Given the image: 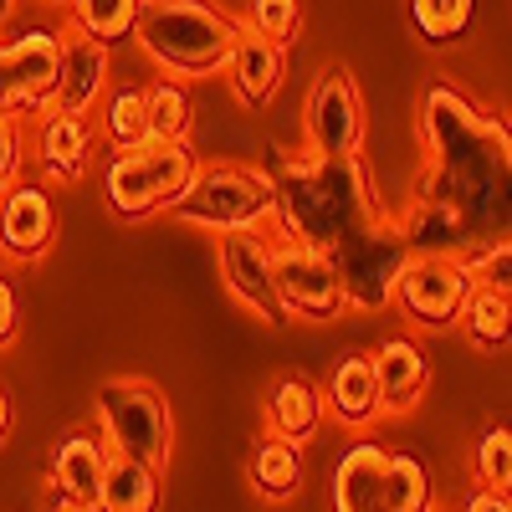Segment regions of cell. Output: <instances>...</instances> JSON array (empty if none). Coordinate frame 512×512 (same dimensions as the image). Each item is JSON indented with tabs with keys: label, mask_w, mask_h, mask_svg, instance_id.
<instances>
[{
	"label": "cell",
	"mask_w": 512,
	"mask_h": 512,
	"mask_svg": "<svg viewBox=\"0 0 512 512\" xmlns=\"http://www.w3.org/2000/svg\"><path fill=\"white\" fill-rule=\"evenodd\" d=\"M461 323H466V333H472V344L502 349L507 333H512V303H507V292L472 287V297H466V308H461Z\"/></svg>",
	"instance_id": "27"
},
{
	"label": "cell",
	"mask_w": 512,
	"mask_h": 512,
	"mask_svg": "<svg viewBox=\"0 0 512 512\" xmlns=\"http://www.w3.org/2000/svg\"><path fill=\"white\" fill-rule=\"evenodd\" d=\"M272 287H277V303H282L287 318L328 323L338 313H349L333 262L323 251H313V246H297V241L272 246Z\"/></svg>",
	"instance_id": "10"
},
{
	"label": "cell",
	"mask_w": 512,
	"mask_h": 512,
	"mask_svg": "<svg viewBox=\"0 0 512 512\" xmlns=\"http://www.w3.org/2000/svg\"><path fill=\"white\" fill-rule=\"evenodd\" d=\"M98 507L103 512H159V472L144 461L108 456L103 482H98Z\"/></svg>",
	"instance_id": "22"
},
{
	"label": "cell",
	"mask_w": 512,
	"mask_h": 512,
	"mask_svg": "<svg viewBox=\"0 0 512 512\" xmlns=\"http://www.w3.org/2000/svg\"><path fill=\"white\" fill-rule=\"evenodd\" d=\"M67 6H72V21H77L82 36L113 47V41H123L128 31H134L144 0H67Z\"/></svg>",
	"instance_id": "26"
},
{
	"label": "cell",
	"mask_w": 512,
	"mask_h": 512,
	"mask_svg": "<svg viewBox=\"0 0 512 512\" xmlns=\"http://www.w3.org/2000/svg\"><path fill=\"white\" fill-rule=\"evenodd\" d=\"M52 6H67V0H52Z\"/></svg>",
	"instance_id": "38"
},
{
	"label": "cell",
	"mask_w": 512,
	"mask_h": 512,
	"mask_svg": "<svg viewBox=\"0 0 512 512\" xmlns=\"http://www.w3.org/2000/svg\"><path fill=\"white\" fill-rule=\"evenodd\" d=\"M364 144V98L344 62L318 72L303 108V149L313 154H359Z\"/></svg>",
	"instance_id": "9"
},
{
	"label": "cell",
	"mask_w": 512,
	"mask_h": 512,
	"mask_svg": "<svg viewBox=\"0 0 512 512\" xmlns=\"http://www.w3.org/2000/svg\"><path fill=\"white\" fill-rule=\"evenodd\" d=\"M431 507V472L415 456H384V512H425Z\"/></svg>",
	"instance_id": "28"
},
{
	"label": "cell",
	"mask_w": 512,
	"mask_h": 512,
	"mask_svg": "<svg viewBox=\"0 0 512 512\" xmlns=\"http://www.w3.org/2000/svg\"><path fill=\"white\" fill-rule=\"evenodd\" d=\"M169 210L175 221L205 231H256L272 216V185L262 169L246 164H195L190 185Z\"/></svg>",
	"instance_id": "6"
},
{
	"label": "cell",
	"mask_w": 512,
	"mask_h": 512,
	"mask_svg": "<svg viewBox=\"0 0 512 512\" xmlns=\"http://www.w3.org/2000/svg\"><path fill=\"white\" fill-rule=\"evenodd\" d=\"M384 456L374 441H359L333 466V512H384Z\"/></svg>",
	"instance_id": "19"
},
{
	"label": "cell",
	"mask_w": 512,
	"mask_h": 512,
	"mask_svg": "<svg viewBox=\"0 0 512 512\" xmlns=\"http://www.w3.org/2000/svg\"><path fill=\"white\" fill-rule=\"evenodd\" d=\"M190 123H195V103L190 93L180 88V77H159L154 88H144V128L149 139H190Z\"/></svg>",
	"instance_id": "24"
},
{
	"label": "cell",
	"mask_w": 512,
	"mask_h": 512,
	"mask_svg": "<svg viewBox=\"0 0 512 512\" xmlns=\"http://www.w3.org/2000/svg\"><path fill=\"white\" fill-rule=\"evenodd\" d=\"M251 482L267 502H287L303 487V456H297V441H282V436H267L251 456Z\"/></svg>",
	"instance_id": "23"
},
{
	"label": "cell",
	"mask_w": 512,
	"mask_h": 512,
	"mask_svg": "<svg viewBox=\"0 0 512 512\" xmlns=\"http://www.w3.org/2000/svg\"><path fill=\"white\" fill-rule=\"evenodd\" d=\"M103 134L113 149H128V144H144L149 128H144V88H118L103 108Z\"/></svg>",
	"instance_id": "29"
},
{
	"label": "cell",
	"mask_w": 512,
	"mask_h": 512,
	"mask_svg": "<svg viewBox=\"0 0 512 512\" xmlns=\"http://www.w3.org/2000/svg\"><path fill=\"white\" fill-rule=\"evenodd\" d=\"M11 11H16V0H0V21H11Z\"/></svg>",
	"instance_id": "36"
},
{
	"label": "cell",
	"mask_w": 512,
	"mask_h": 512,
	"mask_svg": "<svg viewBox=\"0 0 512 512\" xmlns=\"http://www.w3.org/2000/svg\"><path fill=\"white\" fill-rule=\"evenodd\" d=\"M108 88V47L93 36H67L62 41V72H57V113H88Z\"/></svg>",
	"instance_id": "17"
},
{
	"label": "cell",
	"mask_w": 512,
	"mask_h": 512,
	"mask_svg": "<svg viewBox=\"0 0 512 512\" xmlns=\"http://www.w3.org/2000/svg\"><path fill=\"white\" fill-rule=\"evenodd\" d=\"M241 21L210 0H144L134 21L139 47L175 77H210L226 72Z\"/></svg>",
	"instance_id": "3"
},
{
	"label": "cell",
	"mask_w": 512,
	"mask_h": 512,
	"mask_svg": "<svg viewBox=\"0 0 512 512\" xmlns=\"http://www.w3.org/2000/svg\"><path fill=\"white\" fill-rule=\"evenodd\" d=\"M410 241L400 231V221L384 210V216L338 256H328L333 272H338V287H344V303L349 308H364V313H384L395 303V282L410 262Z\"/></svg>",
	"instance_id": "7"
},
{
	"label": "cell",
	"mask_w": 512,
	"mask_h": 512,
	"mask_svg": "<svg viewBox=\"0 0 512 512\" xmlns=\"http://www.w3.org/2000/svg\"><path fill=\"white\" fill-rule=\"evenodd\" d=\"M246 26L262 31L267 41H277V47H292L297 31H303V6L297 0H251Z\"/></svg>",
	"instance_id": "30"
},
{
	"label": "cell",
	"mask_w": 512,
	"mask_h": 512,
	"mask_svg": "<svg viewBox=\"0 0 512 512\" xmlns=\"http://www.w3.org/2000/svg\"><path fill=\"white\" fill-rule=\"evenodd\" d=\"M16 328H21V297H16V287L0 277V349L16 338Z\"/></svg>",
	"instance_id": "33"
},
{
	"label": "cell",
	"mask_w": 512,
	"mask_h": 512,
	"mask_svg": "<svg viewBox=\"0 0 512 512\" xmlns=\"http://www.w3.org/2000/svg\"><path fill=\"white\" fill-rule=\"evenodd\" d=\"M425 175L400 216L415 256H472L507 236V190H512V134L482 113L472 98L436 82L420 103Z\"/></svg>",
	"instance_id": "1"
},
{
	"label": "cell",
	"mask_w": 512,
	"mask_h": 512,
	"mask_svg": "<svg viewBox=\"0 0 512 512\" xmlns=\"http://www.w3.org/2000/svg\"><path fill=\"white\" fill-rule=\"evenodd\" d=\"M57 241V205L47 185H11L0 195V251L16 262H36Z\"/></svg>",
	"instance_id": "13"
},
{
	"label": "cell",
	"mask_w": 512,
	"mask_h": 512,
	"mask_svg": "<svg viewBox=\"0 0 512 512\" xmlns=\"http://www.w3.org/2000/svg\"><path fill=\"white\" fill-rule=\"evenodd\" d=\"M262 175L272 185V216L282 221L287 241L338 256L354 246L384 205L359 154H313V149H282L267 144Z\"/></svg>",
	"instance_id": "2"
},
{
	"label": "cell",
	"mask_w": 512,
	"mask_h": 512,
	"mask_svg": "<svg viewBox=\"0 0 512 512\" xmlns=\"http://www.w3.org/2000/svg\"><path fill=\"white\" fill-rule=\"evenodd\" d=\"M282 52H287V47H277V41H267L262 31H251V26L241 21L226 72H231V88H236V98H241L246 108H267V103L277 98L282 72H287V57H282Z\"/></svg>",
	"instance_id": "14"
},
{
	"label": "cell",
	"mask_w": 512,
	"mask_h": 512,
	"mask_svg": "<svg viewBox=\"0 0 512 512\" xmlns=\"http://www.w3.org/2000/svg\"><path fill=\"white\" fill-rule=\"evenodd\" d=\"M425 512H441V507H425Z\"/></svg>",
	"instance_id": "39"
},
{
	"label": "cell",
	"mask_w": 512,
	"mask_h": 512,
	"mask_svg": "<svg viewBox=\"0 0 512 512\" xmlns=\"http://www.w3.org/2000/svg\"><path fill=\"white\" fill-rule=\"evenodd\" d=\"M195 164H200V154L190 149V139H175V144L144 139V144L113 149L103 164V200L123 221H149L180 200Z\"/></svg>",
	"instance_id": "4"
},
{
	"label": "cell",
	"mask_w": 512,
	"mask_h": 512,
	"mask_svg": "<svg viewBox=\"0 0 512 512\" xmlns=\"http://www.w3.org/2000/svg\"><path fill=\"white\" fill-rule=\"evenodd\" d=\"M36 149H41V169H47V180H82L93 164V123L88 113H47L36 128Z\"/></svg>",
	"instance_id": "18"
},
{
	"label": "cell",
	"mask_w": 512,
	"mask_h": 512,
	"mask_svg": "<svg viewBox=\"0 0 512 512\" xmlns=\"http://www.w3.org/2000/svg\"><path fill=\"white\" fill-rule=\"evenodd\" d=\"M72 512H103V507H98V497H93V502H77Z\"/></svg>",
	"instance_id": "37"
},
{
	"label": "cell",
	"mask_w": 512,
	"mask_h": 512,
	"mask_svg": "<svg viewBox=\"0 0 512 512\" xmlns=\"http://www.w3.org/2000/svg\"><path fill=\"white\" fill-rule=\"evenodd\" d=\"M267 425H272V436H282V441H308L323 425V390L313 379H303V374L282 379L272 390V400H267Z\"/></svg>",
	"instance_id": "21"
},
{
	"label": "cell",
	"mask_w": 512,
	"mask_h": 512,
	"mask_svg": "<svg viewBox=\"0 0 512 512\" xmlns=\"http://www.w3.org/2000/svg\"><path fill=\"white\" fill-rule=\"evenodd\" d=\"M6 431H11V400L0 395V441H6Z\"/></svg>",
	"instance_id": "35"
},
{
	"label": "cell",
	"mask_w": 512,
	"mask_h": 512,
	"mask_svg": "<svg viewBox=\"0 0 512 512\" xmlns=\"http://www.w3.org/2000/svg\"><path fill=\"white\" fill-rule=\"evenodd\" d=\"M62 72V36L47 26H31L11 41H0V113H52Z\"/></svg>",
	"instance_id": "8"
},
{
	"label": "cell",
	"mask_w": 512,
	"mask_h": 512,
	"mask_svg": "<svg viewBox=\"0 0 512 512\" xmlns=\"http://www.w3.org/2000/svg\"><path fill=\"white\" fill-rule=\"evenodd\" d=\"M477 472H482V487H492V492L512 487V431L507 425H492L477 441Z\"/></svg>",
	"instance_id": "31"
},
{
	"label": "cell",
	"mask_w": 512,
	"mask_h": 512,
	"mask_svg": "<svg viewBox=\"0 0 512 512\" xmlns=\"http://www.w3.org/2000/svg\"><path fill=\"white\" fill-rule=\"evenodd\" d=\"M323 410H333L344 425H369L379 415V390H374L369 354H349V359L333 364L328 390H323Z\"/></svg>",
	"instance_id": "20"
},
{
	"label": "cell",
	"mask_w": 512,
	"mask_h": 512,
	"mask_svg": "<svg viewBox=\"0 0 512 512\" xmlns=\"http://www.w3.org/2000/svg\"><path fill=\"white\" fill-rule=\"evenodd\" d=\"M108 456L113 451L103 446V436H88V431H77L57 446V456H52V502H57V512H72L77 502L98 497Z\"/></svg>",
	"instance_id": "16"
},
{
	"label": "cell",
	"mask_w": 512,
	"mask_h": 512,
	"mask_svg": "<svg viewBox=\"0 0 512 512\" xmlns=\"http://www.w3.org/2000/svg\"><path fill=\"white\" fill-rule=\"evenodd\" d=\"M472 287L477 282H472V272H466L461 256H410L400 282H395V303L420 328H446V323L461 318Z\"/></svg>",
	"instance_id": "11"
},
{
	"label": "cell",
	"mask_w": 512,
	"mask_h": 512,
	"mask_svg": "<svg viewBox=\"0 0 512 512\" xmlns=\"http://www.w3.org/2000/svg\"><path fill=\"white\" fill-rule=\"evenodd\" d=\"M477 16V0H410V26L425 47H451L466 36Z\"/></svg>",
	"instance_id": "25"
},
{
	"label": "cell",
	"mask_w": 512,
	"mask_h": 512,
	"mask_svg": "<svg viewBox=\"0 0 512 512\" xmlns=\"http://www.w3.org/2000/svg\"><path fill=\"white\" fill-rule=\"evenodd\" d=\"M461 512H512V502H507V492H492V487H482V492H472L466 497V507Z\"/></svg>",
	"instance_id": "34"
},
{
	"label": "cell",
	"mask_w": 512,
	"mask_h": 512,
	"mask_svg": "<svg viewBox=\"0 0 512 512\" xmlns=\"http://www.w3.org/2000/svg\"><path fill=\"white\" fill-rule=\"evenodd\" d=\"M221 277H226V292L236 297L241 308H251L262 323H287L282 303H277V287H272V246L251 231H221Z\"/></svg>",
	"instance_id": "12"
},
{
	"label": "cell",
	"mask_w": 512,
	"mask_h": 512,
	"mask_svg": "<svg viewBox=\"0 0 512 512\" xmlns=\"http://www.w3.org/2000/svg\"><path fill=\"white\" fill-rule=\"evenodd\" d=\"M374 364V390H379V410H410L425 384H431V359H425V349L415 344V338H384V344L369 354Z\"/></svg>",
	"instance_id": "15"
},
{
	"label": "cell",
	"mask_w": 512,
	"mask_h": 512,
	"mask_svg": "<svg viewBox=\"0 0 512 512\" xmlns=\"http://www.w3.org/2000/svg\"><path fill=\"white\" fill-rule=\"evenodd\" d=\"M21 159H26V128L16 113H0V195L16 185Z\"/></svg>",
	"instance_id": "32"
},
{
	"label": "cell",
	"mask_w": 512,
	"mask_h": 512,
	"mask_svg": "<svg viewBox=\"0 0 512 512\" xmlns=\"http://www.w3.org/2000/svg\"><path fill=\"white\" fill-rule=\"evenodd\" d=\"M98 425H103V446L113 456L144 461L154 472L169 466V451H175V420H169L164 395L149 379L118 374L98 390Z\"/></svg>",
	"instance_id": "5"
}]
</instances>
